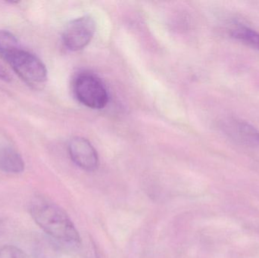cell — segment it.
I'll return each instance as SVG.
<instances>
[{"instance_id":"cell-10","label":"cell","mask_w":259,"mask_h":258,"mask_svg":"<svg viewBox=\"0 0 259 258\" xmlns=\"http://www.w3.org/2000/svg\"><path fill=\"white\" fill-rule=\"evenodd\" d=\"M0 258H27L20 248L13 245H5L0 248Z\"/></svg>"},{"instance_id":"cell-8","label":"cell","mask_w":259,"mask_h":258,"mask_svg":"<svg viewBox=\"0 0 259 258\" xmlns=\"http://www.w3.org/2000/svg\"><path fill=\"white\" fill-rule=\"evenodd\" d=\"M231 37L259 51V33L243 24H236L230 29Z\"/></svg>"},{"instance_id":"cell-6","label":"cell","mask_w":259,"mask_h":258,"mask_svg":"<svg viewBox=\"0 0 259 258\" xmlns=\"http://www.w3.org/2000/svg\"><path fill=\"white\" fill-rule=\"evenodd\" d=\"M68 152L73 162L82 169L93 171L98 168V154L88 139L73 138L68 144Z\"/></svg>"},{"instance_id":"cell-7","label":"cell","mask_w":259,"mask_h":258,"mask_svg":"<svg viewBox=\"0 0 259 258\" xmlns=\"http://www.w3.org/2000/svg\"><path fill=\"white\" fill-rule=\"evenodd\" d=\"M24 170V160L18 151L12 148L0 150V171L10 174H20Z\"/></svg>"},{"instance_id":"cell-2","label":"cell","mask_w":259,"mask_h":258,"mask_svg":"<svg viewBox=\"0 0 259 258\" xmlns=\"http://www.w3.org/2000/svg\"><path fill=\"white\" fill-rule=\"evenodd\" d=\"M5 61L28 84H42L47 81V69L44 62L23 47L14 51Z\"/></svg>"},{"instance_id":"cell-9","label":"cell","mask_w":259,"mask_h":258,"mask_svg":"<svg viewBox=\"0 0 259 258\" xmlns=\"http://www.w3.org/2000/svg\"><path fill=\"white\" fill-rule=\"evenodd\" d=\"M21 47L18 38L13 33L8 30H0V56L4 60Z\"/></svg>"},{"instance_id":"cell-5","label":"cell","mask_w":259,"mask_h":258,"mask_svg":"<svg viewBox=\"0 0 259 258\" xmlns=\"http://www.w3.org/2000/svg\"><path fill=\"white\" fill-rule=\"evenodd\" d=\"M222 131L236 143L251 148L259 147V130L247 121L227 118L222 121Z\"/></svg>"},{"instance_id":"cell-11","label":"cell","mask_w":259,"mask_h":258,"mask_svg":"<svg viewBox=\"0 0 259 258\" xmlns=\"http://www.w3.org/2000/svg\"><path fill=\"white\" fill-rule=\"evenodd\" d=\"M0 80L4 81L9 82L11 80L10 74L9 71L3 67V65L0 63Z\"/></svg>"},{"instance_id":"cell-1","label":"cell","mask_w":259,"mask_h":258,"mask_svg":"<svg viewBox=\"0 0 259 258\" xmlns=\"http://www.w3.org/2000/svg\"><path fill=\"white\" fill-rule=\"evenodd\" d=\"M30 212L34 222L50 237L65 243H80L75 226L66 212L56 203L44 197H35L30 204Z\"/></svg>"},{"instance_id":"cell-3","label":"cell","mask_w":259,"mask_h":258,"mask_svg":"<svg viewBox=\"0 0 259 258\" xmlns=\"http://www.w3.org/2000/svg\"><path fill=\"white\" fill-rule=\"evenodd\" d=\"M74 91L79 101L91 109H103L109 101V94L104 83L91 73H83L77 76L74 81Z\"/></svg>"},{"instance_id":"cell-4","label":"cell","mask_w":259,"mask_h":258,"mask_svg":"<svg viewBox=\"0 0 259 258\" xmlns=\"http://www.w3.org/2000/svg\"><path fill=\"white\" fill-rule=\"evenodd\" d=\"M96 23L89 15L70 21L62 33L64 45L71 51L85 48L94 37Z\"/></svg>"}]
</instances>
